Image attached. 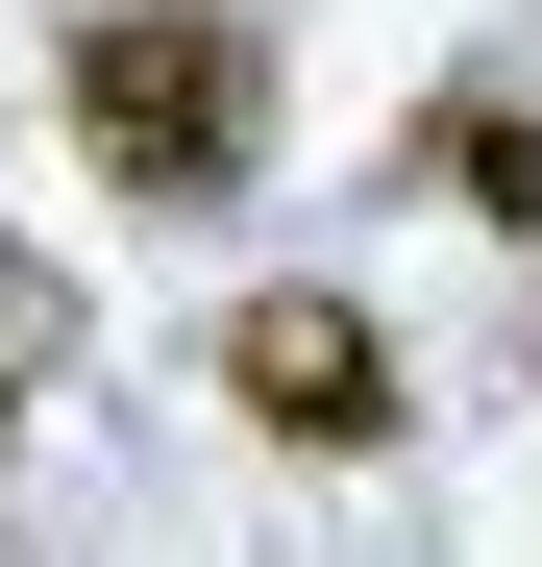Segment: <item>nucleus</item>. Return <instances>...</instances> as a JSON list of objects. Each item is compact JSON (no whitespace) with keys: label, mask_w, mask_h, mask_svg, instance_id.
I'll return each instance as SVG.
<instances>
[{"label":"nucleus","mask_w":542,"mask_h":567,"mask_svg":"<svg viewBox=\"0 0 542 567\" xmlns=\"http://www.w3.org/2000/svg\"><path fill=\"white\" fill-rule=\"evenodd\" d=\"M74 148L124 173V223H222L271 173V25L247 0H100L74 25Z\"/></svg>","instance_id":"f257e3e1"},{"label":"nucleus","mask_w":542,"mask_h":567,"mask_svg":"<svg viewBox=\"0 0 542 567\" xmlns=\"http://www.w3.org/2000/svg\"><path fill=\"white\" fill-rule=\"evenodd\" d=\"M222 395H247L271 444L371 468V444H395V346H371V297H247V321H222Z\"/></svg>","instance_id":"f03ea898"},{"label":"nucleus","mask_w":542,"mask_h":567,"mask_svg":"<svg viewBox=\"0 0 542 567\" xmlns=\"http://www.w3.org/2000/svg\"><path fill=\"white\" fill-rule=\"evenodd\" d=\"M50 346H74V297H50V247H0V420L50 395Z\"/></svg>","instance_id":"7ed1b4c3"},{"label":"nucleus","mask_w":542,"mask_h":567,"mask_svg":"<svg viewBox=\"0 0 542 567\" xmlns=\"http://www.w3.org/2000/svg\"><path fill=\"white\" fill-rule=\"evenodd\" d=\"M444 173H469L493 223H542V124H518V100H469V124H444Z\"/></svg>","instance_id":"20e7f679"}]
</instances>
